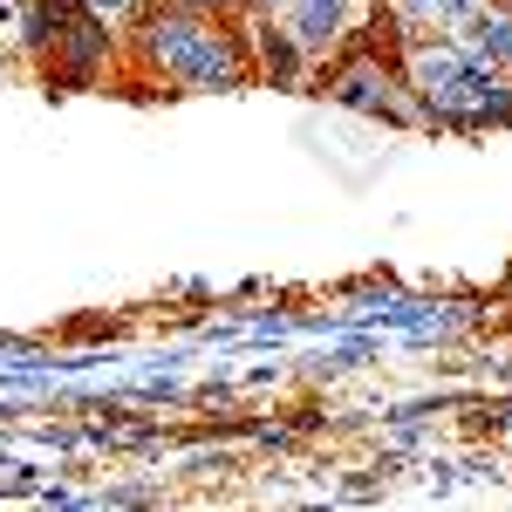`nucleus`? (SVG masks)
Returning a JSON list of instances; mask_svg holds the SVG:
<instances>
[{"label": "nucleus", "mask_w": 512, "mask_h": 512, "mask_svg": "<svg viewBox=\"0 0 512 512\" xmlns=\"http://www.w3.org/2000/svg\"><path fill=\"white\" fill-rule=\"evenodd\" d=\"M158 55H164V69H178L198 89H233L239 82L233 41L212 35V28H192V21H158Z\"/></svg>", "instance_id": "nucleus-1"}, {"label": "nucleus", "mask_w": 512, "mask_h": 512, "mask_svg": "<svg viewBox=\"0 0 512 512\" xmlns=\"http://www.w3.org/2000/svg\"><path fill=\"white\" fill-rule=\"evenodd\" d=\"M69 21H76V28H69V69H76V76H89V69H96V55H103V48H110V35H103V21H96V14H69Z\"/></svg>", "instance_id": "nucleus-2"}, {"label": "nucleus", "mask_w": 512, "mask_h": 512, "mask_svg": "<svg viewBox=\"0 0 512 512\" xmlns=\"http://www.w3.org/2000/svg\"><path fill=\"white\" fill-rule=\"evenodd\" d=\"M383 89H390V82L376 76V69H349V76L335 82V96H342L349 110H383Z\"/></svg>", "instance_id": "nucleus-3"}, {"label": "nucleus", "mask_w": 512, "mask_h": 512, "mask_svg": "<svg viewBox=\"0 0 512 512\" xmlns=\"http://www.w3.org/2000/svg\"><path fill=\"white\" fill-rule=\"evenodd\" d=\"M335 28H342V0H308V7H301V41H308V48L335 41Z\"/></svg>", "instance_id": "nucleus-4"}, {"label": "nucleus", "mask_w": 512, "mask_h": 512, "mask_svg": "<svg viewBox=\"0 0 512 512\" xmlns=\"http://www.w3.org/2000/svg\"><path fill=\"white\" fill-rule=\"evenodd\" d=\"M260 55H267V76H274V82L294 76V41H287V35H267V41H260Z\"/></svg>", "instance_id": "nucleus-5"}, {"label": "nucleus", "mask_w": 512, "mask_h": 512, "mask_svg": "<svg viewBox=\"0 0 512 512\" xmlns=\"http://www.w3.org/2000/svg\"><path fill=\"white\" fill-rule=\"evenodd\" d=\"M89 7H96V14H123V0H89Z\"/></svg>", "instance_id": "nucleus-6"}]
</instances>
